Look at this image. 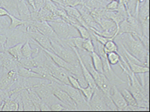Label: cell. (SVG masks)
I'll use <instances>...</instances> for the list:
<instances>
[{"label":"cell","mask_w":150,"mask_h":112,"mask_svg":"<svg viewBox=\"0 0 150 112\" xmlns=\"http://www.w3.org/2000/svg\"><path fill=\"white\" fill-rule=\"evenodd\" d=\"M118 89H119L120 91L121 92L122 95H123L124 98L125 99V100H126L127 106H130V107H134L138 106L137 102H136L135 99L134 98L133 95L131 94V93L129 91L128 89L127 88V85L120 86V87H119Z\"/></svg>","instance_id":"13"},{"label":"cell","mask_w":150,"mask_h":112,"mask_svg":"<svg viewBox=\"0 0 150 112\" xmlns=\"http://www.w3.org/2000/svg\"><path fill=\"white\" fill-rule=\"evenodd\" d=\"M18 102L11 98H6L3 100L1 111H18Z\"/></svg>","instance_id":"15"},{"label":"cell","mask_w":150,"mask_h":112,"mask_svg":"<svg viewBox=\"0 0 150 112\" xmlns=\"http://www.w3.org/2000/svg\"><path fill=\"white\" fill-rule=\"evenodd\" d=\"M51 88L52 93L58 98L59 100H60L61 102L64 104L70 109V111H77V106L74 102V100L70 97V96L65 91L59 87L58 83L52 82Z\"/></svg>","instance_id":"6"},{"label":"cell","mask_w":150,"mask_h":112,"mask_svg":"<svg viewBox=\"0 0 150 112\" xmlns=\"http://www.w3.org/2000/svg\"><path fill=\"white\" fill-rule=\"evenodd\" d=\"M16 71H17V74L19 76L24 77V78H42L43 79L38 73L34 72L32 70L24 68L17 64V68H16Z\"/></svg>","instance_id":"14"},{"label":"cell","mask_w":150,"mask_h":112,"mask_svg":"<svg viewBox=\"0 0 150 112\" xmlns=\"http://www.w3.org/2000/svg\"><path fill=\"white\" fill-rule=\"evenodd\" d=\"M6 35L4 34H0V44L2 45V47L3 48H5V46H6Z\"/></svg>","instance_id":"33"},{"label":"cell","mask_w":150,"mask_h":112,"mask_svg":"<svg viewBox=\"0 0 150 112\" xmlns=\"http://www.w3.org/2000/svg\"><path fill=\"white\" fill-rule=\"evenodd\" d=\"M9 13L6 9L3 7L0 6V17H5V16H9Z\"/></svg>","instance_id":"35"},{"label":"cell","mask_w":150,"mask_h":112,"mask_svg":"<svg viewBox=\"0 0 150 112\" xmlns=\"http://www.w3.org/2000/svg\"><path fill=\"white\" fill-rule=\"evenodd\" d=\"M52 46L53 48V52L56 53L63 60L67 62L71 65H74L76 67H80L77 55L75 54L74 51L72 48L66 44L64 41L61 39H58L56 41H50Z\"/></svg>","instance_id":"2"},{"label":"cell","mask_w":150,"mask_h":112,"mask_svg":"<svg viewBox=\"0 0 150 112\" xmlns=\"http://www.w3.org/2000/svg\"><path fill=\"white\" fill-rule=\"evenodd\" d=\"M91 55V63L93 65L94 69L98 72L103 73V62L101 59L100 56L98 55V54L93 51L90 53Z\"/></svg>","instance_id":"18"},{"label":"cell","mask_w":150,"mask_h":112,"mask_svg":"<svg viewBox=\"0 0 150 112\" xmlns=\"http://www.w3.org/2000/svg\"><path fill=\"white\" fill-rule=\"evenodd\" d=\"M103 16L113 21L115 24L117 25V29H118L120 23H121L124 20H125L124 16H122L117 10L116 11H110V10H106V9H105L104 12H103Z\"/></svg>","instance_id":"16"},{"label":"cell","mask_w":150,"mask_h":112,"mask_svg":"<svg viewBox=\"0 0 150 112\" xmlns=\"http://www.w3.org/2000/svg\"><path fill=\"white\" fill-rule=\"evenodd\" d=\"M95 90L96 89L92 88L91 86H88V85L85 86V87H81V89H80V90L81 91L82 94H83L84 97L85 98V100L88 103L89 102V100H91V98L92 97Z\"/></svg>","instance_id":"25"},{"label":"cell","mask_w":150,"mask_h":112,"mask_svg":"<svg viewBox=\"0 0 150 112\" xmlns=\"http://www.w3.org/2000/svg\"><path fill=\"white\" fill-rule=\"evenodd\" d=\"M63 7L64 10L66 11V13H67V14L69 16H70V17L77 19V20L81 18V14H80V13L78 12V10H77L76 7L64 6H63Z\"/></svg>","instance_id":"24"},{"label":"cell","mask_w":150,"mask_h":112,"mask_svg":"<svg viewBox=\"0 0 150 112\" xmlns=\"http://www.w3.org/2000/svg\"><path fill=\"white\" fill-rule=\"evenodd\" d=\"M104 51L105 53L112 52V51H117L118 52V46L117 43L114 41V40H110L103 45Z\"/></svg>","instance_id":"28"},{"label":"cell","mask_w":150,"mask_h":112,"mask_svg":"<svg viewBox=\"0 0 150 112\" xmlns=\"http://www.w3.org/2000/svg\"><path fill=\"white\" fill-rule=\"evenodd\" d=\"M82 49L84 51H88L89 53H91L95 51L94 49V45L92 43L91 38H88V39H84V41L82 43Z\"/></svg>","instance_id":"29"},{"label":"cell","mask_w":150,"mask_h":112,"mask_svg":"<svg viewBox=\"0 0 150 112\" xmlns=\"http://www.w3.org/2000/svg\"><path fill=\"white\" fill-rule=\"evenodd\" d=\"M110 1H119V0H110Z\"/></svg>","instance_id":"37"},{"label":"cell","mask_w":150,"mask_h":112,"mask_svg":"<svg viewBox=\"0 0 150 112\" xmlns=\"http://www.w3.org/2000/svg\"><path fill=\"white\" fill-rule=\"evenodd\" d=\"M110 98L115 106L117 107V111H124V109L127 107L126 100L122 95L121 92L115 85L112 86V92L110 94Z\"/></svg>","instance_id":"10"},{"label":"cell","mask_w":150,"mask_h":112,"mask_svg":"<svg viewBox=\"0 0 150 112\" xmlns=\"http://www.w3.org/2000/svg\"><path fill=\"white\" fill-rule=\"evenodd\" d=\"M113 40H117L123 44L127 51L132 55L138 58L143 65L149 67V50L142 44V42L136 34L124 33L117 35Z\"/></svg>","instance_id":"1"},{"label":"cell","mask_w":150,"mask_h":112,"mask_svg":"<svg viewBox=\"0 0 150 112\" xmlns=\"http://www.w3.org/2000/svg\"><path fill=\"white\" fill-rule=\"evenodd\" d=\"M21 53L23 57H27V58H30L32 57L33 55V48L31 47V44H30L29 41H27L24 42L22 45L21 48Z\"/></svg>","instance_id":"23"},{"label":"cell","mask_w":150,"mask_h":112,"mask_svg":"<svg viewBox=\"0 0 150 112\" xmlns=\"http://www.w3.org/2000/svg\"><path fill=\"white\" fill-rule=\"evenodd\" d=\"M128 65L130 69H131V72L134 73V74H139V73H145V72H149V67H146L145 65H138V64H134V63H128Z\"/></svg>","instance_id":"20"},{"label":"cell","mask_w":150,"mask_h":112,"mask_svg":"<svg viewBox=\"0 0 150 112\" xmlns=\"http://www.w3.org/2000/svg\"><path fill=\"white\" fill-rule=\"evenodd\" d=\"M118 5H119V1H110L105 6V9L110 11H116Z\"/></svg>","instance_id":"31"},{"label":"cell","mask_w":150,"mask_h":112,"mask_svg":"<svg viewBox=\"0 0 150 112\" xmlns=\"http://www.w3.org/2000/svg\"><path fill=\"white\" fill-rule=\"evenodd\" d=\"M40 111H51V110L46 103L42 101L41 104H40Z\"/></svg>","instance_id":"32"},{"label":"cell","mask_w":150,"mask_h":112,"mask_svg":"<svg viewBox=\"0 0 150 112\" xmlns=\"http://www.w3.org/2000/svg\"><path fill=\"white\" fill-rule=\"evenodd\" d=\"M8 98V95H7V92L6 91L2 90L0 89V105L2 104V103L3 102V100L5 99Z\"/></svg>","instance_id":"34"},{"label":"cell","mask_w":150,"mask_h":112,"mask_svg":"<svg viewBox=\"0 0 150 112\" xmlns=\"http://www.w3.org/2000/svg\"><path fill=\"white\" fill-rule=\"evenodd\" d=\"M72 25L76 28V30H77V32L79 34L80 37H81L82 38H84V39L91 38L90 31H89L85 27L81 25L80 23H74Z\"/></svg>","instance_id":"21"},{"label":"cell","mask_w":150,"mask_h":112,"mask_svg":"<svg viewBox=\"0 0 150 112\" xmlns=\"http://www.w3.org/2000/svg\"><path fill=\"white\" fill-rule=\"evenodd\" d=\"M27 90L28 91V94H29L30 100H31V101H32L34 105H35V111H40V104H41L42 100H41V98L38 97V95L36 92L32 88H28Z\"/></svg>","instance_id":"19"},{"label":"cell","mask_w":150,"mask_h":112,"mask_svg":"<svg viewBox=\"0 0 150 112\" xmlns=\"http://www.w3.org/2000/svg\"><path fill=\"white\" fill-rule=\"evenodd\" d=\"M25 27L22 24L15 29H8L6 30L5 34L6 35L7 41L5 48L13 47L18 44H23L28 40V36L25 31Z\"/></svg>","instance_id":"5"},{"label":"cell","mask_w":150,"mask_h":112,"mask_svg":"<svg viewBox=\"0 0 150 112\" xmlns=\"http://www.w3.org/2000/svg\"><path fill=\"white\" fill-rule=\"evenodd\" d=\"M68 80H69V83H70V85L73 87H74V88L77 89H81V85L79 83V81H78V79L76 76H74V75L70 73V74L68 75Z\"/></svg>","instance_id":"30"},{"label":"cell","mask_w":150,"mask_h":112,"mask_svg":"<svg viewBox=\"0 0 150 112\" xmlns=\"http://www.w3.org/2000/svg\"><path fill=\"white\" fill-rule=\"evenodd\" d=\"M21 98L22 104H23V111H35V105L33 102L30 100L29 94H28V91L27 89H23L21 92Z\"/></svg>","instance_id":"11"},{"label":"cell","mask_w":150,"mask_h":112,"mask_svg":"<svg viewBox=\"0 0 150 112\" xmlns=\"http://www.w3.org/2000/svg\"><path fill=\"white\" fill-rule=\"evenodd\" d=\"M137 1L139 2H143V1H145V0H137Z\"/></svg>","instance_id":"36"},{"label":"cell","mask_w":150,"mask_h":112,"mask_svg":"<svg viewBox=\"0 0 150 112\" xmlns=\"http://www.w3.org/2000/svg\"><path fill=\"white\" fill-rule=\"evenodd\" d=\"M49 25L53 29L54 32L56 33L59 38L61 40H67L72 37H77L79 34L76 30V28L70 23L64 20L62 21H48Z\"/></svg>","instance_id":"3"},{"label":"cell","mask_w":150,"mask_h":112,"mask_svg":"<svg viewBox=\"0 0 150 112\" xmlns=\"http://www.w3.org/2000/svg\"><path fill=\"white\" fill-rule=\"evenodd\" d=\"M0 6L5 8L9 14L19 18L18 12L16 9V0H0Z\"/></svg>","instance_id":"12"},{"label":"cell","mask_w":150,"mask_h":112,"mask_svg":"<svg viewBox=\"0 0 150 112\" xmlns=\"http://www.w3.org/2000/svg\"><path fill=\"white\" fill-rule=\"evenodd\" d=\"M30 23L35 26L40 32L45 35L47 37H49L50 41H56V40L60 39L59 38L56 33L54 32L53 29L49 25L48 21H32Z\"/></svg>","instance_id":"9"},{"label":"cell","mask_w":150,"mask_h":112,"mask_svg":"<svg viewBox=\"0 0 150 112\" xmlns=\"http://www.w3.org/2000/svg\"><path fill=\"white\" fill-rule=\"evenodd\" d=\"M58 86L59 88L65 91L70 96V97L74 100V102L77 106V111H91L88 103L87 102L82 94L81 91L79 89L74 88L70 85L63 83H58Z\"/></svg>","instance_id":"4"},{"label":"cell","mask_w":150,"mask_h":112,"mask_svg":"<svg viewBox=\"0 0 150 112\" xmlns=\"http://www.w3.org/2000/svg\"><path fill=\"white\" fill-rule=\"evenodd\" d=\"M50 110L52 111H70V109L66 106L60 100H56V102L52 103L50 106Z\"/></svg>","instance_id":"26"},{"label":"cell","mask_w":150,"mask_h":112,"mask_svg":"<svg viewBox=\"0 0 150 112\" xmlns=\"http://www.w3.org/2000/svg\"><path fill=\"white\" fill-rule=\"evenodd\" d=\"M106 58H107L108 62L110 63L111 66L117 65L120 60V54L117 51H112V52L106 53Z\"/></svg>","instance_id":"22"},{"label":"cell","mask_w":150,"mask_h":112,"mask_svg":"<svg viewBox=\"0 0 150 112\" xmlns=\"http://www.w3.org/2000/svg\"><path fill=\"white\" fill-rule=\"evenodd\" d=\"M104 96L105 93L100 89L96 88L95 90L93 96L88 102L91 111H110L105 104Z\"/></svg>","instance_id":"7"},{"label":"cell","mask_w":150,"mask_h":112,"mask_svg":"<svg viewBox=\"0 0 150 112\" xmlns=\"http://www.w3.org/2000/svg\"><path fill=\"white\" fill-rule=\"evenodd\" d=\"M22 45L23 44L21 43V44H16L13 47H10V48H6V51L10 55L13 57V58L16 61V62H19L21 60V58H23V56L22 55V53H21V48H22Z\"/></svg>","instance_id":"17"},{"label":"cell","mask_w":150,"mask_h":112,"mask_svg":"<svg viewBox=\"0 0 150 112\" xmlns=\"http://www.w3.org/2000/svg\"><path fill=\"white\" fill-rule=\"evenodd\" d=\"M8 17L9 19V29H15V28L18 27L24 23L22 20L16 17V16H13L11 14H9Z\"/></svg>","instance_id":"27"},{"label":"cell","mask_w":150,"mask_h":112,"mask_svg":"<svg viewBox=\"0 0 150 112\" xmlns=\"http://www.w3.org/2000/svg\"><path fill=\"white\" fill-rule=\"evenodd\" d=\"M16 9L19 18L26 23H30L32 22L31 13L35 12V10L30 6L27 0H16Z\"/></svg>","instance_id":"8"}]
</instances>
